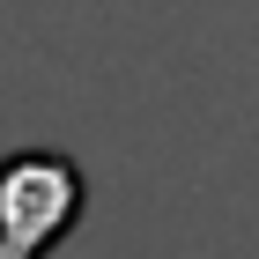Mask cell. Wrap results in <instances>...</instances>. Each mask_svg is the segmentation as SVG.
<instances>
[{
	"label": "cell",
	"mask_w": 259,
	"mask_h": 259,
	"mask_svg": "<svg viewBox=\"0 0 259 259\" xmlns=\"http://www.w3.org/2000/svg\"><path fill=\"white\" fill-rule=\"evenodd\" d=\"M89 215V170L60 148L0 156V259H52Z\"/></svg>",
	"instance_id": "obj_1"
}]
</instances>
